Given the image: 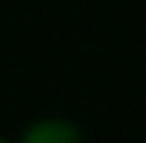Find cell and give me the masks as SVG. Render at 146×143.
Here are the masks:
<instances>
[{
  "label": "cell",
  "mask_w": 146,
  "mask_h": 143,
  "mask_svg": "<svg viewBox=\"0 0 146 143\" xmlns=\"http://www.w3.org/2000/svg\"><path fill=\"white\" fill-rule=\"evenodd\" d=\"M0 143H9V140H6V137H0Z\"/></svg>",
  "instance_id": "7a4b0ae2"
},
{
  "label": "cell",
  "mask_w": 146,
  "mask_h": 143,
  "mask_svg": "<svg viewBox=\"0 0 146 143\" xmlns=\"http://www.w3.org/2000/svg\"><path fill=\"white\" fill-rule=\"evenodd\" d=\"M18 143H84V134L66 116H42L21 131Z\"/></svg>",
  "instance_id": "6da1fadb"
}]
</instances>
